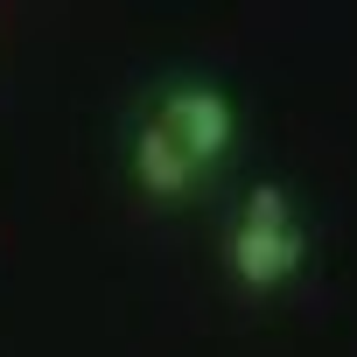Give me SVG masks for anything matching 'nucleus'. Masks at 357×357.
Returning a JSON list of instances; mask_svg holds the SVG:
<instances>
[{"label": "nucleus", "instance_id": "2", "mask_svg": "<svg viewBox=\"0 0 357 357\" xmlns=\"http://www.w3.org/2000/svg\"><path fill=\"white\" fill-rule=\"evenodd\" d=\"M154 126L211 175V168L231 154V140H238V105H231L225 84H168V91L154 98Z\"/></svg>", "mask_w": 357, "mask_h": 357}, {"label": "nucleus", "instance_id": "1", "mask_svg": "<svg viewBox=\"0 0 357 357\" xmlns=\"http://www.w3.org/2000/svg\"><path fill=\"white\" fill-rule=\"evenodd\" d=\"M225 266H231V280L252 287V294L287 287V280L308 266V225H301V211H294V197H287L280 183H259V190L238 204V218H231V231H225Z\"/></svg>", "mask_w": 357, "mask_h": 357}, {"label": "nucleus", "instance_id": "3", "mask_svg": "<svg viewBox=\"0 0 357 357\" xmlns=\"http://www.w3.org/2000/svg\"><path fill=\"white\" fill-rule=\"evenodd\" d=\"M133 183H140L147 197H161V204H183V197L204 183V168H197L183 147H175V140L147 119V126L133 133Z\"/></svg>", "mask_w": 357, "mask_h": 357}]
</instances>
